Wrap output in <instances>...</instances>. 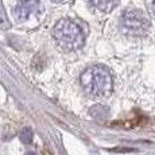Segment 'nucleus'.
<instances>
[{"instance_id": "nucleus-1", "label": "nucleus", "mask_w": 155, "mask_h": 155, "mask_svg": "<svg viewBox=\"0 0 155 155\" xmlns=\"http://www.w3.org/2000/svg\"><path fill=\"white\" fill-rule=\"evenodd\" d=\"M80 82L85 94L92 99H103L109 96L113 88L111 73L100 65L89 66L81 74Z\"/></svg>"}, {"instance_id": "nucleus-2", "label": "nucleus", "mask_w": 155, "mask_h": 155, "mask_svg": "<svg viewBox=\"0 0 155 155\" xmlns=\"http://www.w3.org/2000/svg\"><path fill=\"white\" fill-rule=\"evenodd\" d=\"M55 43L64 51H76L84 45V35L81 27L70 19H64L55 25L53 30Z\"/></svg>"}, {"instance_id": "nucleus-3", "label": "nucleus", "mask_w": 155, "mask_h": 155, "mask_svg": "<svg viewBox=\"0 0 155 155\" xmlns=\"http://www.w3.org/2000/svg\"><path fill=\"white\" fill-rule=\"evenodd\" d=\"M150 20L140 10H127L120 18V30L128 38H142L148 32Z\"/></svg>"}, {"instance_id": "nucleus-4", "label": "nucleus", "mask_w": 155, "mask_h": 155, "mask_svg": "<svg viewBox=\"0 0 155 155\" xmlns=\"http://www.w3.org/2000/svg\"><path fill=\"white\" fill-rule=\"evenodd\" d=\"M39 5V0H18L14 8V15L19 22H25L37 12Z\"/></svg>"}, {"instance_id": "nucleus-5", "label": "nucleus", "mask_w": 155, "mask_h": 155, "mask_svg": "<svg viewBox=\"0 0 155 155\" xmlns=\"http://www.w3.org/2000/svg\"><path fill=\"white\" fill-rule=\"evenodd\" d=\"M92 8L100 11V12H111L117 5L119 0H88Z\"/></svg>"}, {"instance_id": "nucleus-6", "label": "nucleus", "mask_w": 155, "mask_h": 155, "mask_svg": "<svg viewBox=\"0 0 155 155\" xmlns=\"http://www.w3.org/2000/svg\"><path fill=\"white\" fill-rule=\"evenodd\" d=\"M8 26H10V22H8V19H7L4 7H3V4L0 3V28H7Z\"/></svg>"}, {"instance_id": "nucleus-7", "label": "nucleus", "mask_w": 155, "mask_h": 155, "mask_svg": "<svg viewBox=\"0 0 155 155\" xmlns=\"http://www.w3.org/2000/svg\"><path fill=\"white\" fill-rule=\"evenodd\" d=\"M20 140L23 143H26V144H28V143H31L32 140V132L30 128H25V130L20 132Z\"/></svg>"}, {"instance_id": "nucleus-8", "label": "nucleus", "mask_w": 155, "mask_h": 155, "mask_svg": "<svg viewBox=\"0 0 155 155\" xmlns=\"http://www.w3.org/2000/svg\"><path fill=\"white\" fill-rule=\"evenodd\" d=\"M25 155H37L35 153H32V151H30V153H27V154H25Z\"/></svg>"}, {"instance_id": "nucleus-9", "label": "nucleus", "mask_w": 155, "mask_h": 155, "mask_svg": "<svg viewBox=\"0 0 155 155\" xmlns=\"http://www.w3.org/2000/svg\"><path fill=\"white\" fill-rule=\"evenodd\" d=\"M53 2H55V3H59V2H64V0H53Z\"/></svg>"}, {"instance_id": "nucleus-10", "label": "nucleus", "mask_w": 155, "mask_h": 155, "mask_svg": "<svg viewBox=\"0 0 155 155\" xmlns=\"http://www.w3.org/2000/svg\"><path fill=\"white\" fill-rule=\"evenodd\" d=\"M154 15H155V3H154Z\"/></svg>"}]
</instances>
